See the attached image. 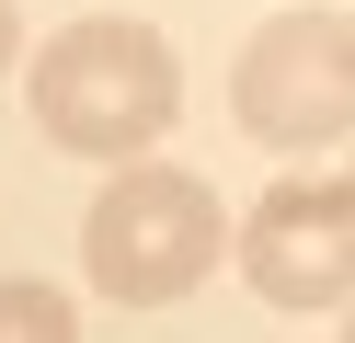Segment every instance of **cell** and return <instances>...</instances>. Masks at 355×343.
Listing matches in <instances>:
<instances>
[{
	"instance_id": "1",
	"label": "cell",
	"mask_w": 355,
	"mask_h": 343,
	"mask_svg": "<svg viewBox=\"0 0 355 343\" xmlns=\"http://www.w3.org/2000/svg\"><path fill=\"white\" fill-rule=\"evenodd\" d=\"M35 126H46V149L69 160H149V137L184 114V69H172L161 23L138 12H80L58 23L46 46H35Z\"/></svg>"
},
{
	"instance_id": "2",
	"label": "cell",
	"mask_w": 355,
	"mask_h": 343,
	"mask_svg": "<svg viewBox=\"0 0 355 343\" xmlns=\"http://www.w3.org/2000/svg\"><path fill=\"white\" fill-rule=\"evenodd\" d=\"M218 252H230V206H218L195 172H172V160H126V172L103 183L92 229H80L92 286L126 297V309H172V297H195V286L218 274Z\"/></svg>"
},
{
	"instance_id": "3",
	"label": "cell",
	"mask_w": 355,
	"mask_h": 343,
	"mask_svg": "<svg viewBox=\"0 0 355 343\" xmlns=\"http://www.w3.org/2000/svg\"><path fill=\"white\" fill-rule=\"evenodd\" d=\"M230 114L252 149H332V137L355 126V23L332 12V0H298V12H263V35L241 46L230 69Z\"/></svg>"
},
{
	"instance_id": "4",
	"label": "cell",
	"mask_w": 355,
	"mask_h": 343,
	"mask_svg": "<svg viewBox=\"0 0 355 343\" xmlns=\"http://www.w3.org/2000/svg\"><path fill=\"white\" fill-rule=\"evenodd\" d=\"M241 274H252V297H275V309H332V297L355 286V183H332V172L275 183V195L241 218Z\"/></svg>"
},
{
	"instance_id": "5",
	"label": "cell",
	"mask_w": 355,
	"mask_h": 343,
	"mask_svg": "<svg viewBox=\"0 0 355 343\" xmlns=\"http://www.w3.org/2000/svg\"><path fill=\"white\" fill-rule=\"evenodd\" d=\"M0 343H80V309L35 274H0Z\"/></svg>"
},
{
	"instance_id": "6",
	"label": "cell",
	"mask_w": 355,
	"mask_h": 343,
	"mask_svg": "<svg viewBox=\"0 0 355 343\" xmlns=\"http://www.w3.org/2000/svg\"><path fill=\"white\" fill-rule=\"evenodd\" d=\"M12 46H24V12H12V0H0V69H12Z\"/></svg>"
}]
</instances>
